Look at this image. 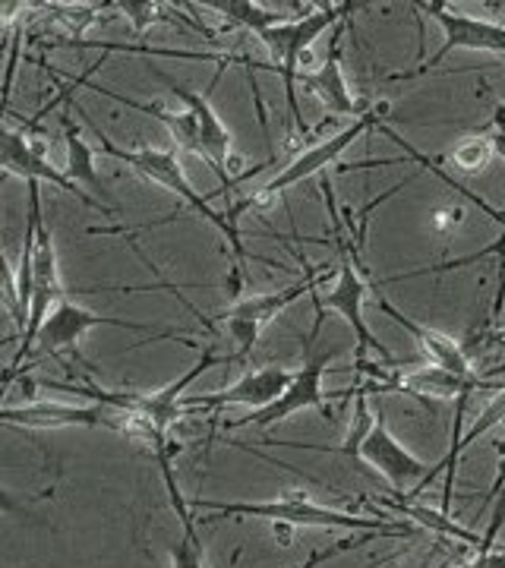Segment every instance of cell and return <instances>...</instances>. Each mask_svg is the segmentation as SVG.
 Here are the masks:
<instances>
[{
	"label": "cell",
	"mask_w": 505,
	"mask_h": 568,
	"mask_svg": "<svg viewBox=\"0 0 505 568\" xmlns=\"http://www.w3.org/2000/svg\"><path fill=\"white\" fill-rule=\"evenodd\" d=\"M310 297H313V306H316V316H313V328H310V335L303 338V366L294 373L291 386L284 388L282 395H279V398H275L269 407H263V410H253V414H246V417L224 420V433H228V429H238V426H260V429H272L275 424H282V420H287L291 414L306 410V407L320 410L325 420H332V410H329V405H325L323 376H325V369H339V366H329L335 357H339V347H332V351H316V342H320V335H323V325H325V306H323V297H320V291H313Z\"/></svg>",
	"instance_id": "3"
},
{
	"label": "cell",
	"mask_w": 505,
	"mask_h": 568,
	"mask_svg": "<svg viewBox=\"0 0 505 568\" xmlns=\"http://www.w3.org/2000/svg\"><path fill=\"white\" fill-rule=\"evenodd\" d=\"M373 537H385V534H373V530H364V534H351V537H342V540H335L329 549H313L310 556H306V562L301 566H291V568H320L323 562L329 559H335V556H342L347 549H357V547H366Z\"/></svg>",
	"instance_id": "23"
},
{
	"label": "cell",
	"mask_w": 505,
	"mask_h": 568,
	"mask_svg": "<svg viewBox=\"0 0 505 568\" xmlns=\"http://www.w3.org/2000/svg\"><path fill=\"white\" fill-rule=\"evenodd\" d=\"M344 36V26H339L335 32H332V44H329V54H325V61L320 70H301V85L303 89H310L320 102H323L325 114H342V118H361L370 104H361L354 95H351V89H347V80H344L342 73V51H339V41Z\"/></svg>",
	"instance_id": "15"
},
{
	"label": "cell",
	"mask_w": 505,
	"mask_h": 568,
	"mask_svg": "<svg viewBox=\"0 0 505 568\" xmlns=\"http://www.w3.org/2000/svg\"><path fill=\"white\" fill-rule=\"evenodd\" d=\"M61 130H63V142H67V164H63L67 178L80 183L85 193H92L95 200H101L108 209H114V212L121 215V205L111 200V193L104 190V183H101L99 178V168H95V149L85 142L80 126L70 121L67 114H61Z\"/></svg>",
	"instance_id": "16"
},
{
	"label": "cell",
	"mask_w": 505,
	"mask_h": 568,
	"mask_svg": "<svg viewBox=\"0 0 505 568\" xmlns=\"http://www.w3.org/2000/svg\"><path fill=\"white\" fill-rule=\"evenodd\" d=\"M383 506L395 508L398 515L411 518V521H417L421 528L433 530V534H440V537L465 540V544H471L474 549L484 544V534H474V530L462 528L455 518H448V511H436V508H424V506H407V503H383Z\"/></svg>",
	"instance_id": "18"
},
{
	"label": "cell",
	"mask_w": 505,
	"mask_h": 568,
	"mask_svg": "<svg viewBox=\"0 0 505 568\" xmlns=\"http://www.w3.org/2000/svg\"><path fill=\"white\" fill-rule=\"evenodd\" d=\"M149 70L159 77V80L174 92V99L183 102V108L196 118L200 123V133H202V159H209V164L215 168V174L222 178L224 190H231L234 186V178H228V159H231V133H228V126L222 123V118L215 114V108L209 102V95H202V92H193V89H186L183 82H178L174 77H168L159 63H149Z\"/></svg>",
	"instance_id": "11"
},
{
	"label": "cell",
	"mask_w": 505,
	"mask_h": 568,
	"mask_svg": "<svg viewBox=\"0 0 505 568\" xmlns=\"http://www.w3.org/2000/svg\"><path fill=\"white\" fill-rule=\"evenodd\" d=\"M17 63H20V29L13 32V39H10V51H7V73H3V104L10 102V92H13Z\"/></svg>",
	"instance_id": "24"
},
{
	"label": "cell",
	"mask_w": 505,
	"mask_h": 568,
	"mask_svg": "<svg viewBox=\"0 0 505 568\" xmlns=\"http://www.w3.org/2000/svg\"><path fill=\"white\" fill-rule=\"evenodd\" d=\"M205 7L215 10V13H222V17H228L231 22H241L243 29H250L256 39L265 36L269 29L287 22L282 13H272V10H265V7L253 3V0H212V3H205Z\"/></svg>",
	"instance_id": "19"
},
{
	"label": "cell",
	"mask_w": 505,
	"mask_h": 568,
	"mask_svg": "<svg viewBox=\"0 0 505 568\" xmlns=\"http://www.w3.org/2000/svg\"><path fill=\"white\" fill-rule=\"evenodd\" d=\"M95 325H111V328H123V332H140V335H149L152 342H168V338H186V332H171V328H152L145 323H127V320H114V316H101V313H92L85 310L77 301H61V304L51 310V316L41 325L39 338L36 345L41 347V354H77L80 357V342L85 338L89 328Z\"/></svg>",
	"instance_id": "8"
},
{
	"label": "cell",
	"mask_w": 505,
	"mask_h": 568,
	"mask_svg": "<svg viewBox=\"0 0 505 568\" xmlns=\"http://www.w3.org/2000/svg\"><path fill=\"white\" fill-rule=\"evenodd\" d=\"M73 108H77V114H82V121H85V126L95 133V149H99L101 155H108V159H118V162L130 164L137 174H142L145 181L159 183V186H164L168 193H174L178 200H181L190 212H196V215H202L205 222L212 224V227H219L224 237H228V246H231V253H234V260H238V265H234V278H231V287H241L243 282V272H246V246H243L241 241V227H234V224L228 222V215L224 212H215L212 205H209V200L202 196V193H196L193 190V183L186 181V174H183V164L181 159L174 155V152H162V149H149V145H142V149H127V145H118V142L111 140V136H104L101 133V126L89 114H85V108H82L80 102H70Z\"/></svg>",
	"instance_id": "1"
},
{
	"label": "cell",
	"mask_w": 505,
	"mask_h": 568,
	"mask_svg": "<svg viewBox=\"0 0 505 568\" xmlns=\"http://www.w3.org/2000/svg\"><path fill=\"white\" fill-rule=\"evenodd\" d=\"M0 424L22 426V429H63V426H104V429H118L121 433V410L108 405H54V402H29L22 407H3L0 410Z\"/></svg>",
	"instance_id": "12"
},
{
	"label": "cell",
	"mask_w": 505,
	"mask_h": 568,
	"mask_svg": "<svg viewBox=\"0 0 505 568\" xmlns=\"http://www.w3.org/2000/svg\"><path fill=\"white\" fill-rule=\"evenodd\" d=\"M364 3H320V7H310L306 13H301L297 20H287L275 29H269L265 36H260L275 67H269L272 73L282 77L284 99H287V111H291V121L297 130L303 126L301 102H297V80H301V61L303 54L310 51V44L316 39H323L329 29H339L354 10H361Z\"/></svg>",
	"instance_id": "4"
},
{
	"label": "cell",
	"mask_w": 505,
	"mask_h": 568,
	"mask_svg": "<svg viewBox=\"0 0 505 568\" xmlns=\"http://www.w3.org/2000/svg\"><path fill=\"white\" fill-rule=\"evenodd\" d=\"M291 379H294V373H291V369H284L282 364H269L263 366V369L246 373V376H241L234 386L222 388V392L183 395L181 405L186 414H193V410L212 414V410H219V407H228V405L250 407V414H253V410H263V407L272 405V402L282 395L284 388L291 386Z\"/></svg>",
	"instance_id": "10"
},
{
	"label": "cell",
	"mask_w": 505,
	"mask_h": 568,
	"mask_svg": "<svg viewBox=\"0 0 505 568\" xmlns=\"http://www.w3.org/2000/svg\"><path fill=\"white\" fill-rule=\"evenodd\" d=\"M3 171L7 174H17L26 183H54L58 190H63L67 196H73L85 209L101 212V215H118L114 209H108L92 193H85L80 183L70 181L67 171H61V168H54V164L48 162V152H44L41 142H36V136H29L26 130H13L10 123L3 126Z\"/></svg>",
	"instance_id": "9"
},
{
	"label": "cell",
	"mask_w": 505,
	"mask_h": 568,
	"mask_svg": "<svg viewBox=\"0 0 505 568\" xmlns=\"http://www.w3.org/2000/svg\"><path fill=\"white\" fill-rule=\"evenodd\" d=\"M114 10H121L127 20L133 22V29H137V36H142L152 22H162L171 20V17H164L162 3H155V0H121V3H114Z\"/></svg>",
	"instance_id": "22"
},
{
	"label": "cell",
	"mask_w": 505,
	"mask_h": 568,
	"mask_svg": "<svg viewBox=\"0 0 505 568\" xmlns=\"http://www.w3.org/2000/svg\"><path fill=\"white\" fill-rule=\"evenodd\" d=\"M190 508L196 511H212L222 518H260L265 525H284V528H344V530H373V534H385V537H411L414 530L407 521H395V518H361L351 511H339V508H325L313 499H306V493H287V496H275V499H263V503H215V499H193Z\"/></svg>",
	"instance_id": "2"
},
{
	"label": "cell",
	"mask_w": 505,
	"mask_h": 568,
	"mask_svg": "<svg viewBox=\"0 0 505 568\" xmlns=\"http://www.w3.org/2000/svg\"><path fill=\"white\" fill-rule=\"evenodd\" d=\"M414 10H424L426 17L443 26V48L426 58L421 67L414 70H404V73H392L388 80H414V77H424L426 70L440 67V63L455 51V48H465V51H493V54H505V26L489 20H477V17H467V13H452L448 3H411Z\"/></svg>",
	"instance_id": "7"
},
{
	"label": "cell",
	"mask_w": 505,
	"mask_h": 568,
	"mask_svg": "<svg viewBox=\"0 0 505 568\" xmlns=\"http://www.w3.org/2000/svg\"><path fill=\"white\" fill-rule=\"evenodd\" d=\"M373 301H376V306L383 310L392 323L411 335V342H417V347L424 351V357L430 361V364L443 366V369H448L452 376L467 379V383H484V376L474 369L471 357L465 354V347L458 345L455 338H448V335H443V332H436V328H430V325L417 323V320H411V316H404L402 310L392 304L385 294H380V291H376V297H373Z\"/></svg>",
	"instance_id": "13"
},
{
	"label": "cell",
	"mask_w": 505,
	"mask_h": 568,
	"mask_svg": "<svg viewBox=\"0 0 505 568\" xmlns=\"http://www.w3.org/2000/svg\"><path fill=\"white\" fill-rule=\"evenodd\" d=\"M493 155H496V152H493V142L481 136V140H467L462 142L458 149H452L443 162H452V168H458V171H465V174H474V171H484Z\"/></svg>",
	"instance_id": "20"
},
{
	"label": "cell",
	"mask_w": 505,
	"mask_h": 568,
	"mask_svg": "<svg viewBox=\"0 0 505 568\" xmlns=\"http://www.w3.org/2000/svg\"><path fill=\"white\" fill-rule=\"evenodd\" d=\"M323 282H329V263H316L303 272V278L291 282L287 287H282V291H263V294L238 297V301L219 316V323L224 325V332H228L231 342H234L231 361H234V364H243V361L253 354L263 325L272 323V320H275L279 313H284L297 297L313 294Z\"/></svg>",
	"instance_id": "6"
},
{
	"label": "cell",
	"mask_w": 505,
	"mask_h": 568,
	"mask_svg": "<svg viewBox=\"0 0 505 568\" xmlns=\"http://www.w3.org/2000/svg\"><path fill=\"white\" fill-rule=\"evenodd\" d=\"M493 126H496V130H503L505 126V102H499L493 108Z\"/></svg>",
	"instance_id": "25"
},
{
	"label": "cell",
	"mask_w": 505,
	"mask_h": 568,
	"mask_svg": "<svg viewBox=\"0 0 505 568\" xmlns=\"http://www.w3.org/2000/svg\"><path fill=\"white\" fill-rule=\"evenodd\" d=\"M171 568H205L200 530L183 528V534L171 544Z\"/></svg>",
	"instance_id": "21"
},
{
	"label": "cell",
	"mask_w": 505,
	"mask_h": 568,
	"mask_svg": "<svg viewBox=\"0 0 505 568\" xmlns=\"http://www.w3.org/2000/svg\"><path fill=\"white\" fill-rule=\"evenodd\" d=\"M361 462L370 467H376L385 480L392 484V489H398V493H404V489L411 487V484H417V480L424 484L426 474L433 470V467H426L417 455H411V452L392 436V429L385 426L383 410L376 414V424L366 433L364 446H361Z\"/></svg>",
	"instance_id": "14"
},
{
	"label": "cell",
	"mask_w": 505,
	"mask_h": 568,
	"mask_svg": "<svg viewBox=\"0 0 505 568\" xmlns=\"http://www.w3.org/2000/svg\"><path fill=\"white\" fill-rule=\"evenodd\" d=\"M385 111H388V104H370L364 114L357 118V121H351L344 130L339 133H332V136H325V140L313 142L310 149H303L297 159H291V162L284 164L282 171L272 178L269 183H263L260 190H253L250 196H243L241 203H234L224 215H228V222L238 227L241 222V215L246 209H253V205H263L269 200H275L279 193H284L287 186H294V183L306 181V178H313V174H323L329 164H335L342 159L344 152L354 145V142L364 136L366 130H380L383 126Z\"/></svg>",
	"instance_id": "5"
},
{
	"label": "cell",
	"mask_w": 505,
	"mask_h": 568,
	"mask_svg": "<svg viewBox=\"0 0 505 568\" xmlns=\"http://www.w3.org/2000/svg\"><path fill=\"white\" fill-rule=\"evenodd\" d=\"M486 256H499V291H496V304H493V316L503 313L505 301V231L484 250L471 253V256H458V260H448L443 265H430V268H417V272H404V275H392V278H380V287L392 282H411V278H424V275H445V272H455V268H465L471 263H481Z\"/></svg>",
	"instance_id": "17"
}]
</instances>
